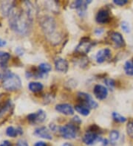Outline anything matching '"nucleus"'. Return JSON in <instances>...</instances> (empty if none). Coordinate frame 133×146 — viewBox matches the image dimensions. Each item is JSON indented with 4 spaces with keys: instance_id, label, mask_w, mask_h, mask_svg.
I'll list each match as a JSON object with an SVG mask.
<instances>
[{
    "instance_id": "obj_1",
    "label": "nucleus",
    "mask_w": 133,
    "mask_h": 146,
    "mask_svg": "<svg viewBox=\"0 0 133 146\" xmlns=\"http://www.w3.org/2000/svg\"><path fill=\"white\" fill-rule=\"evenodd\" d=\"M25 4L27 7L25 11L18 9L13 6L7 14L10 27L13 31L21 35L27 33L32 24V11L29 7L30 3L25 2Z\"/></svg>"
},
{
    "instance_id": "obj_2",
    "label": "nucleus",
    "mask_w": 133,
    "mask_h": 146,
    "mask_svg": "<svg viewBox=\"0 0 133 146\" xmlns=\"http://www.w3.org/2000/svg\"><path fill=\"white\" fill-rule=\"evenodd\" d=\"M41 25L43 31L44 32L46 36H47L48 38L50 40V41L59 43L60 36L56 31V22L54 19L52 18L51 16H47L42 19Z\"/></svg>"
},
{
    "instance_id": "obj_3",
    "label": "nucleus",
    "mask_w": 133,
    "mask_h": 146,
    "mask_svg": "<svg viewBox=\"0 0 133 146\" xmlns=\"http://www.w3.org/2000/svg\"><path fill=\"white\" fill-rule=\"evenodd\" d=\"M1 78L2 80V86L6 90L15 91L21 88V79L14 73L10 71L5 72L1 75Z\"/></svg>"
},
{
    "instance_id": "obj_4",
    "label": "nucleus",
    "mask_w": 133,
    "mask_h": 146,
    "mask_svg": "<svg viewBox=\"0 0 133 146\" xmlns=\"http://www.w3.org/2000/svg\"><path fill=\"white\" fill-rule=\"evenodd\" d=\"M59 133L63 138L67 139H73L77 137L78 134V128L76 125L69 123L65 125L60 127Z\"/></svg>"
},
{
    "instance_id": "obj_5",
    "label": "nucleus",
    "mask_w": 133,
    "mask_h": 146,
    "mask_svg": "<svg viewBox=\"0 0 133 146\" xmlns=\"http://www.w3.org/2000/svg\"><path fill=\"white\" fill-rule=\"evenodd\" d=\"M95 125L90 127V129L86 132L83 137V142L87 145H91L96 141L101 140V137L98 135V131L95 130Z\"/></svg>"
},
{
    "instance_id": "obj_6",
    "label": "nucleus",
    "mask_w": 133,
    "mask_h": 146,
    "mask_svg": "<svg viewBox=\"0 0 133 146\" xmlns=\"http://www.w3.org/2000/svg\"><path fill=\"white\" fill-rule=\"evenodd\" d=\"M46 119V113L43 110H39L37 112L32 113L27 116V119L31 124H39L41 123Z\"/></svg>"
},
{
    "instance_id": "obj_7",
    "label": "nucleus",
    "mask_w": 133,
    "mask_h": 146,
    "mask_svg": "<svg viewBox=\"0 0 133 146\" xmlns=\"http://www.w3.org/2000/svg\"><path fill=\"white\" fill-rule=\"evenodd\" d=\"M78 97L79 100L82 102V104H84L86 107L88 106L89 108H91V109H96L98 106L89 94H87L85 92H78Z\"/></svg>"
},
{
    "instance_id": "obj_8",
    "label": "nucleus",
    "mask_w": 133,
    "mask_h": 146,
    "mask_svg": "<svg viewBox=\"0 0 133 146\" xmlns=\"http://www.w3.org/2000/svg\"><path fill=\"white\" fill-rule=\"evenodd\" d=\"M91 1H75L73 4H72V7L75 8V9L77 10V12H78V14L81 16H83L86 12V10L87 9V6H88L89 4L91 3Z\"/></svg>"
},
{
    "instance_id": "obj_9",
    "label": "nucleus",
    "mask_w": 133,
    "mask_h": 146,
    "mask_svg": "<svg viewBox=\"0 0 133 146\" xmlns=\"http://www.w3.org/2000/svg\"><path fill=\"white\" fill-rule=\"evenodd\" d=\"M93 92H94V94L95 96L96 97V98L100 100L106 99L107 95H108V90H107V89L105 86L100 85V84H97V85L95 86Z\"/></svg>"
},
{
    "instance_id": "obj_10",
    "label": "nucleus",
    "mask_w": 133,
    "mask_h": 146,
    "mask_svg": "<svg viewBox=\"0 0 133 146\" xmlns=\"http://www.w3.org/2000/svg\"><path fill=\"white\" fill-rule=\"evenodd\" d=\"M55 110L65 115H73L74 114V109L73 106L68 104H58L55 106Z\"/></svg>"
},
{
    "instance_id": "obj_11",
    "label": "nucleus",
    "mask_w": 133,
    "mask_h": 146,
    "mask_svg": "<svg viewBox=\"0 0 133 146\" xmlns=\"http://www.w3.org/2000/svg\"><path fill=\"white\" fill-rule=\"evenodd\" d=\"M96 20L98 23L99 24L107 23V22L110 20V13H109L108 11H106V10L105 9L100 10V11L97 13Z\"/></svg>"
},
{
    "instance_id": "obj_12",
    "label": "nucleus",
    "mask_w": 133,
    "mask_h": 146,
    "mask_svg": "<svg viewBox=\"0 0 133 146\" xmlns=\"http://www.w3.org/2000/svg\"><path fill=\"white\" fill-rule=\"evenodd\" d=\"M55 63V68L56 71H59L60 72H67L68 70V63L65 59L61 58H57L54 61Z\"/></svg>"
},
{
    "instance_id": "obj_13",
    "label": "nucleus",
    "mask_w": 133,
    "mask_h": 146,
    "mask_svg": "<svg viewBox=\"0 0 133 146\" xmlns=\"http://www.w3.org/2000/svg\"><path fill=\"white\" fill-rule=\"evenodd\" d=\"M92 46V43L88 39L82 40L76 48V52L82 54H87L90 50Z\"/></svg>"
},
{
    "instance_id": "obj_14",
    "label": "nucleus",
    "mask_w": 133,
    "mask_h": 146,
    "mask_svg": "<svg viewBox=\"0 0 133 146\" xmlns=\"http://www.w3.org/2000/svg\"><path fill=\"white\" fill-rule=\"evenodd\" d=\"M111 56V51L110 49H102L97 52L96 55V61L98 63L101 64L104 62L106 60L109 59Z\"/></svg>"
},
{
    "instance_id": "obj_15",
    "label": "nucleus",
    "mask_w": 133,
    "mask_h": 146,
    "mask_svg": "<svg viewBox=\"0 0 133 146\" xmlns=\"http://www.w3.org/2000/svg\"><path fill=\"white\" fill-rule=\"evenodd\" d=\"M34 134H35V136H37V137L43 138V139H49V140L53 139V137H52V135L50 134V131H48V129L46 127L44 126L36 128L35 130V131H34Z\"/></svg>"
},
{
    "instance_id": "obj_16",
    "label": "nucleus",
    "mask_w": 133,
    "mask_h": 146,
    "mask_svg": "<svg viewBox=\"0 0 133 146\" xmlns=\"http://www.w3.org/2000/svg\"><path fill=\"white\" fill-rule=\"evenodd\" d=\"M111 39L117 47H123L125 46V41L121 33L113 32L111 34Z\"/></svg>"
},
{
    "instance_id": "obj_17",
    "label": "nucleus",
    "mask_w": 133,
    "mask_h": 146,
    "mask_svg": "<svg viewBox=\"0 0 133 146\" xmlns=\"http://www.w3.org/2000/svg\"><path fill=\"white\" fill-rule=\"evenodd\" d=\"M11 107V102L10 100H6L0 104V118L2 117L7 112Z\"/></svg>"
},
{
    "instance_id": "obj_18",
    "label": "nucleus",
    "mask_w": 133,
    "mask_h": 146,
    "mask_svg": "<svg viewBox=\"0 0 133 146\" xmlns=\"http://www.w3.org/2000/svg\"><path fill=\"white\" fill-rule=\"evenodd\" d=\"M6 134L7 136L11 137H16L19 134H22V131L20 128H15L12 126H9L6 129Z\"/></svg>"
},
{
    "instance_id": "obj_19",
    "label": "nucleus",
    "mask_w": 133,
    "mask_h": 146,
    "mask_svg": "<svg viewBox=\"0 0 133 146\" xmlns=\"http://www.w3.org/2000/svg\"><path fill=\"white\" fill-rule=\"evenodd\" d=\"M28 88L31 92H38L41 91L43 89L42 84L39 82H31L29 84Z\"/></svg>"
},
{
    "instance_id": "obj_20",
    "label": "nucleus",
    "mask_w": 133,
    "mask_h": 146,
    "mask_svg": "<svg viewBox=\"0 0 133 146\" xmlns=\"http://www.w3.org/2000/svg\"><path fill=\"white\" fill-rule=\"evenodd\" d=\"M124 71L129 76H133V61H127L124 64Z\"/></svg>"
},
{
    "instance_id": "obj_21",
    "label": "nucleus",
    "mask_w": 133,
    "mask_h": 146,
    "mask_svg": "<svg viewBox=\"0 0 133 146\" xmlns=\"http://www.w3.org/2000/svg\"><path fill=\"white\" fill-rule=\"evenodd\" d=\"M11 58V55L7 52L0 51V65L4 66L5 65Z\"/></svg>"
},
{
    "instance_id": "obj_22",
    "label": "nucleus",
    "mask_w": 133,
    "mask_h": 146,
    "mask_svg": "<svg viewBox=\"0 0 133 146\" xmlns=\"http://www.w3.org/2000/svg\"><path fill=\"white\" fill-rule=\"evenodd\" d=\"M75 109L77 112L83 116H87L90 114V109L84 105H77L75 106Z\"/></svg>"
},
{
    "instance_id": "obj_23",
    "label": "nucleus",
    "mask_w": 133,
    "mask_h": 146,
    "mask_svg": "<svg viewBox=\"0 0 133 146\" xmlns=\"http://www.w3.org/2000/svg\"><path fill=\"white\" fill-rule=\"evenodd\" d=\"M39 72L41 74H45V73H48L49 72L51 71L52 67L50 64H47V63H42V64H39Z\"/></svg>"
},
{
    "instance_id": "obj_24",
    "label": "nucleus",
    "mask_w": 133,
    "mask_h": 146,
    "mask_svg": "<svg viewBox=\"0 0 133 146\" xmlns=\"http://www.w3.org/2000/svg\"><path fill=\"white\" fill-rule=\"evenodd\" d=\"M112 115L114 120L118 122V123H125V122L127 120V119H126L125 117H124V116H122L121 114H120L118 112H112Z\"/></svg>"
},
{
    "instance_id": "obj_25",
    "label": "nucleus",
    "mask_w": 133,
    "mask_h": 146,
    "mask_svg": "<svg viewBox=\"0 0 133 146\" xmlns=\"http://www.w3.org/2000/svg\"><path fill=\"white\" fill-rule=\"evenodd\" d=\"M119 137H120V133H119L118 131H112L110 133V143H115V142H116L119 139Z\"/></svg>"
},
{
    "instance_id": "obj_26",
    "label": "nucleus",
    "mask_w": 133,
    "mask_h": 146,
    "mask_svg": "<svg viewBox=\"0 0 133 146\" xmlns=\"http://www.w3.org/2000/svg\"><path fill=\"white\" fill-rule=\"evenodd\" d=\"M126 132L129 137L133 139V120L128 123L126 125Z\"/></svg>"
},
{
    "instance_id": "obj_27",
    "label": "nucleus",
    "mask_w": 133,
    "mask_h": 146,
    "mask_svg": "<svg viewBox=\"0 0 133 146\" xmlns=\"http://www.w3.org/2000/svg\"><path fill=\"white\" fill-rule=\"evenodd\" d=\"M121 26L122 30L125 33H129L130 32V24L128 23V22H126V21H123V22H121Z\"/></svg>"
},
{
    "instance_id": "obj_28",
    "label": "nucleus",
    "mask_w": 133,
    "mask_h": 146,
    "mask_svg": "<svg viewBox=\"0 0 133 146\" xmlns=\"http://www.w3.org/2000/svg\"><path fill=\"white\" fill-rule=\"evenodd\" d=\"M105 83H106V85L111 89H113L114 86H115V81H114L112 79H110V78L106 79V80H105Z\"/></svg>"
},
{
    "instance_id": "obj_29",
    "label": "nucleus",
    "mask_w": 133,
    "mask_h": 146,
    "mask_svg": "<svg viewBox=\"0 0 133 146\" xmlns=\"http://www.w3.org/2000/svg\"><path fill=\"white\" fill-rule=\"evenodd\" d=\"M113 2L116 5L124 6L128 3V1L127 0H114Z\"/></svg>"
},
{
    "instance_id": "obj_30",
    "label": "nucleus",
    "mask_w": 133,
    "mask_h": 146,
    "mask_svg": "<svg viewBox=\"0 0 133 146\" xmlns=\"http://www.w3.org/2000/svg\"><path fill=\"white\" fill-rule=\"evenodd\" d=\"M16 146H29L27 143L24 139H19L16 143Z\"/></svg>"
},
{
    "instance_id": "obj_31",
    "label": "nucleus",
    "mask_w": 133,
    "mask_h": 146,
    "mask_svg": "<svg viewBox=\"0 0 133 146\" xmlns=\"http://www.w3.org/2000/svg\"><path fill=\"white\" fill-rule=\"evenodd\" d=\"M0 146H12V145H11V143L9 142V141H4L3 143H2V144L0 145Z\"/></svg>"
},
{
    "instance_id": "obj_32",
    "label": "nucleus",
    "mask_w": 133,
    "mask_h": 146,
    "mask_svg": "<svg viewBox=\"0 0 133 146\" xmlns=\"http://www.w3.org/2000/svg\"><path fill=\"white\" fill-rule=\"evenodd\" d=\"M34 146H47V144L44 142H38L34 145Z\"/></svg>"
},
{
    "instance_id": "obj_33",
    "label": "nucleus",
    "mask_w": 133,
    "mask_h": 146,
    "mask_svg": "<svg viewBox=\"0 0 133 146\" xmlns=\"http://www.w3.org/2000/svg\"><path fill=\"white\" fill-rule=\"evenodd\" d=\"M6 45V41L2 39H0V46H4Z\"/></svg>"
},
{
    "instance_id": "obj_34",
    "label": "nucleus",
    "mask_w": 133,
    "mask_h": 146,
    "mask_svg": "<svg viewBox=\"0 0 133 146\" xmlns=\"http://www.w3.org/2000/svg\"><path fill=\"white\" fill-rule=\"evenodd\" d=\"M62 146H73V145H72V144H70V143H64V144Z\"/></svg>"
}]
</instances>
